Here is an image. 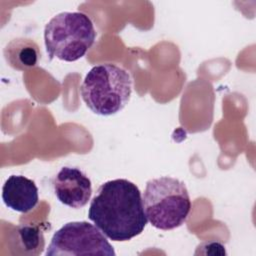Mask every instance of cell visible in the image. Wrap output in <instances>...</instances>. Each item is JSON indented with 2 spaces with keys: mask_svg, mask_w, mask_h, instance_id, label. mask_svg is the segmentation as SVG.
Masks as SVG:
<instances>
[{
  "mask_svg": "<svg viewBox=\"0 0 256 256\" xmlns=\"http://www.w3.org/2000/svg\"><path fill=\"white\" fill-rule=\"evenodd\" d=\"M88 218L107 238L121 242L140 235L147 224L139 188L123 178L107 181L98 188Z\"/></svg>",
  "mask_w": 256,
  "mask_h": 256,
  "instance_id": "obj_1",
  "label": "cell"
},
{
  "mask_svg": "<svg viewBox=\"0 0 256 256\" xmlns=\"http://www.w3.org/2000/svg\"><path fill=\"white\" fill-rule=\"evenodd\" d=\"M130 73L111 63L99 64L86 74L80 93L86 106L95 114L110 116L121 111L132 93Z\"/></svg>",
  "mask_w": 256,
  "mask_h": 256,
  "instance_id": "obj_2",
  "label": "cell"
},
{
  "mask_svg": "<svg viewBox=\"0 0 256 256\" xmlns=\"http://www.w3.org/2000/svg\"><path fill=\"white\" fill-rule=\"evenodd\" d=\"M142 200L147 221L160 230L180 227L191 210V200L185 183L170 176L147 181Z\"/></svg>",
  "mask_w": 256,
  "mask_h": 256,
  "instance_id": "obj_3",
  "label": "cell"
},
{
  "mask_svg": "<svg viewBox=\"0 0 256 256\" xmlns=\"http://www.w3.org/2000/svg\"><path fill=\"white\" fill-rule=\"evenodd\" d=\"M95 39L93 22L82 12H61L44 28V43L50 60L77 61L92 47Z\"/></svg>",
  "mask_w": 256,
  "mask_h": 256,
  "instance_id": "obj_4",
  "label": "cell"
},
{
  "mask_svg": "<svg viewBox=\"0 0 256 256\" xmlns=\"http://www.w3.org/2000/svg\"><path fill=\"white\" fill-rule=\"evenodd\" d=\"M116 253L107 237L95 225L87 221L64 224L52 236L46 256L107 255Z\"/></svg>",
  "mask_w": 256,
  "mask_h": 256,
  "instance_id": "obj_5",
  "label": "cell"
},
{
  "mask_svg": "<svg viewBox=\"0 0 256 256\" xmlns=\"http://www.w3.org/2000/svg\"><path fill=\"white\" fill-rule=\"evenodd\" d=\"M53 189L62 204L74 209L84 207L92 195L91 180L76 167H62L53 179Z\"/></svg>",
  "mask_w": 256,
  "mask_h": 256,
  "instance_id": "obj_6",
  "label": "cell"
},
{
  "mask_svg": "<svg viewBox=\"0 0 256 256\" xmlns=\"http://www.w3.org/2000/svg\"><path fill=\"white\" fill-rule=\"evenodd\" d=\"M2 199L8 208L28 213L38 204V188L33 180L23 175H11L2 187Z\"/></svg>",
  "mask_w": 256,
  "mask_h": 256,
  "instance_id": "obj_7",
  "label": "cell"
},
{
  "mask_svg": "<svg viewBox=\"0 0 256 256\" xmlns=\"http://www.w3.org/2000/svg\"><path fill=\"white\" fill-rule=\"evenodd\" d=\"M40 56L38 45L28 38H15L4 48L6 62L18 71H27L36 67Z\"/></svg>",
  "mask_w": 256,
  "mask_h": 256,
  "instance_id": "obj_8",
  "label": "cell"
},
{
  "mask_svg": "<svg viewBox=\"0 0 256 256\" xmlns=\"http://www.w3.org/2000/svg\"><path fill=\"white\" fill-rule=\"evenodd\" d=\"M19 234L22 245L25 248L26 252L36 255L42 252V248H39V246L43 247L44 245V239L41 231H39L35 227L26 226L20 228Z\"/></svg>",
  "mask_w": 256,
  "mask_h": 256,
  "instance_id": "obj_9",
  "label": "cell"
},
{
  "mask_svg": "<svg viewBox=\"0 0 256 256\" xmlns=\"http://www.w3.org/2000/svg\"><path fill=\"white\" fill-rule=\"evenodd\" d=\"M204 254V255H226L225 247L219 242H204L197 247L195 254Z\"/></svg>",
  "mask_w": 256,
  "mask_h": 256,
  "instance_id": "obj_10",
  "label": "cell"
}]
</instances>
